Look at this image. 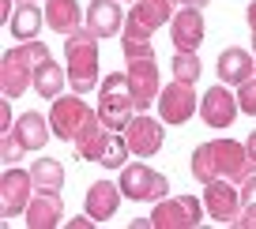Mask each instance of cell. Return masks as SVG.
<instances>
[{
    "label": "cell",
    "mask_w": 256,
    "mask_h": 229,
    "mask_svg": "<svg viewBox=\"0 0 256 229\" xmlns=\"http://www.w3.org/2000/svg\"><path fill=\"white\" fill-rule=\"evenodd\" d=\"M64 68H68V87L76 94H90L98 87V38L87 23L64 34Z\"/></svg>",
    "instance_id": "6da1fadb"
},
{
    "label": "cell",
    "mask_w": 256,
    "mask_h": 229,
    "mask_svg": "<svg viewBox=\"0 0 256 229\" xmlns=\"http://www.w3.org/2000/svg\"><path fill=\"white\" fill-rule=\"evenodd\" d=\"M98 117L113 132H124L128 120L136 117V98H132V83H128L124 71H113L98 83Z\"/></svg>",
    "instance_id": "7a4b0ae2"
},
{
    "label": "cell",
    "mask_w": 256,
    "mask_h": 229,
    "mask_svg": "<svg viewBox=\"0 0 256 229\" xmlns=\"http://www.w3.org/2000/svg\"><path fill=\"white\" fill-rule=\"evenodd\" d=\"M208 214V207L196 196H174V199H158L151 207V226L154 229H196Z\"/></svg>",
    "instance_id": "3957f363"
},
{
    "label": "cell",
    "mask_w": 256,
    "mask_h": 229,
    "mask_svg": "<svg viewBox=\"0 0 256 229\" xmlns=\"http://www.w3.org/2000/svg\"><path fill=\"white\" fill-rule=\"evenodd\" d=\"M120 192L132 203H151V199L158 203V199L170 196V181L162 173H154L151 166H144V162H128L120 169Z\"/></svg>",
    "instance_id": "277c9868"
},
{
    "label": "cell",
    "mask_w": 256,
    "mask_h": 229,
    "mask_svg": "<svg viewBox=\"0 0 256 229\" xmlns=\"http://www.w3.org/2000/svg\"><path fill=\"white\" fill-rule=\"evenodd\" d=\"M211 158H215V169L218 177H226V181L241 184L245 177H252L256 162L248 158V147H241L238 139H211Z\"/></svg>",
    "instance_id": "5b68a950"
},
{
    "label": "cell",
    "mask_w": 256,
    "mask_h": 229,
    "mask_svg": "<svg viewBox=\"0 0 256 229\" xmlns=\"http://www.w3.org/2000/svg\"><path fill=\"white\" fill-rule=\"evenodd\" d=\"M196 113H200V98H196L192 83L174 79L170 87H162V94H158V117L166 120V124H184V120H192Z\"/></svg>",
    "instance_id": "8992f818"
},
{
    "label": "cell",
    "mask_w": 256,
    "mask_h": 229,
    "mask_svg": "<svg viewBox=\"0 0 256 229\" xmlns=\"http://www.w3.org/2000/svg\"><path fill=\"white\" fill-rule=\"evenodd\" d=\"M166 120H154L151 113H136V117L128 120V128H124V139H128V147H132V154L136 158H151V154H158L162 150V143H166Z\"/></svg>",
    "instance_id": "52a82bcc"
},
{
    "label": "cell",
    "mask_w": 256,
    "mask_h": 229,
    "mask_svg": "<svg viewBox=\"0 0 256 229\" xmlns=\"http://www.w3.org/2000/svg\"><path fill=\"white\" fill-rule=\"evenodd\" d=\"M124 75H128V83H132L136 113H147V109H151V102H158V94H162L158 64H154V56H140V60H128Z\"/></svg>",
    "instance_id": "ba28073f"
},
{
    "label": "cell",
    "mask_w": 256,
    "mask_h": 229,
    "mask_svg": "<svg viewBox=\"0 0 256 229\" xmlns=\"http://www.w3.org/2000/svg\"><path fill=\"white\" fill-rule=\"evenodd\" d=\"M90 117V105L83 102V94H72V98H53L49 105V124H53V135L56 139H76V132L83 128V120Z\"/></svg>",
    "instance_id": "9c48e42d"
},
{
    "label": "cell",
    "mask_w": 256,
    "mask_h": 229,
    "mask_svg": "<svg viewBox=\"0 0 256 229\" xmlns=\"http://www.w3.org/2000/svg\"><path fill=\"white\" fill-rule=\"evenodd\" d=\"M30 188H34V177L19 166H12L0 177V211H4V218H19L26 211V203L34 199Z\"/></svg>",
    "instance_id": "30bf717a"
},
{
    "label": "cell",
    "mask_w": 256,
    "mask_h": 229,
    "mask_svg": "<svg viewBox=\"0 0 256 229\" xmlns=\"http://www.w3.org/2000/svg\"><path fill=\"white\" fill-rule=\"evenodd\" d=\"M204 207L215 222H234L241 214V188L226 177H218V181L204 184Z\"/></svg>",
    "instance_id": "8fae6325"
},
{
    "label": "cell",
    "mask_w": 256,
    "mask_h": 229,
    "mask_svg": "<svg viewBox=\"0 0 256 229\" xmlns=\"http://www.w3.org/2000/svg\"><path fill=\"white\" fill-rule=\"evenodd\" d=\"M110 135H113V128L106 124L102 117H98V109L90 113L87 120H83V128L76 132V158H83V162H102L106 158V147H110Z\"/></svg>",
    "instance_id": "7c38bea8"
},
{
    "label": "cell",
    "mask_w": 256,
    "mask_h": 229,
    "mask_svg": "<svg viewBox=\"0 0 256 229\" xmlns=\"http://www.w3.org/2000/svg\"><path fill=\"white\" fill-rule=\"evenodd\" d=\"M23 222H26V229H56L64 222V199H60V192H34V199L26 203V211H23Z\"/></svg>",
    "instance_id": "4fadbf2b"
},
{
    "label": "cell",
    "mask_w": 256,
    "mask_h": 229,
    "mask_svg": "<svg viewBox=\"0 0 256 229\" xmlns=\"http://www.w3.org/2000/svg\"><path fill=\"white\" fill-rule=\"evenodd\" d=\"M238 94H230L226 87H211L208 94L200 98V120L208 128H230L238 120Z\"/></svg>",
    "instance_id": "5bb4252c"
},
{
    "label": "cell",
    "mask_w": 256,
    "mask_h": 229,
    "mask_svg": "<svg viewBox=\"0 0 256 229\" xmlns=\"http://www.w3.org/2000/svg\"><path fill=\"white\" fill-rule=\"evenodd\" d=\"M204 11L200 8H181L174 15V23H170V41H174V49H181V53H196V49L204 45Z\"/></svg>",
    "instance_id": "9a60e30c"
},
{
    "label": "cell",
    "mask_w": 256,
    "mask_h": 229,
    "mask_svg": "<svg viewBox=\"0 0 256 229\" xmlns=\"http://www.w3.org/2000/svg\"><path fill=\"white\" fill-rule=\"evenodd\" d=\"M26 87H34V68L16 53V45L0 56V90L4 98H23Z\"/></svg>",
    "instance_id": "2e32d148"
},
{
    "label": "cell",
    "mask_w": 256,
    "mask_h": 229,
    "mask_svg": "<svg viewBox=\"0 0 256 229\" xmlns=\"http://www.w3.org/2000/svg\"><path fill=\"white\" fill-rule=\"evenodd\" d=\"M124 19L128 15L120 11V0H90L87 19H83V23H87L90 34L102 41V38H117V34L124 30Z\"/></svg>",
    "instance_id": "e0dca14e"
},
{
    "label": "cell",
    "mask_w": 256,
    "mask_h": 229,
    "mask_svg": "<svg viewBox=\"0 0 256 229\" xmlns=\"http://www.w3.org/2000/svg\"><path fill=\"white\" fill-rule=\"evenodd\" d=\"M215 71H218V79H222L226 87H241L245 79H252V75H256V56L248 53V49H241V45L222 49Z\"/></svg>",
    "instance_id": "ac0fdd59"
},
{
    "label": "cell",
    "mask_w": 256,
    "mask_h": 229,
    "mask_svg": "<svg viewBox=\"0 0 256 229\" xmlns=\"http://www.w3.org/2000/svg\"><path fill=\"white\" fill-rule=\"evenodd\" d=\"M87 11L80 8V0H46V26L53 34H72L83 26Z\"/></svg>",
    "instance_id": "d6986e66"
},
{
    "label": "cell",
    "mask_w": 256,
    "mask_h": 229,
    "mask_svg": "<svg viewBox=\"0 0 256 229\" xmlns=\"http://www.w3.org/2000/svg\"><path fill=\"white\" fill-rule=\"evenodd\" d=\"M120 184H110V181H94L87 188V214L94 222H106V218H113L117 214V207H120Z\"/></svg>",
    "instance_id": "ffe728a7"
},
{
    "label": "cell",
    "mask_w": 256,
    "mask_h": 229,
    "mask_svg": "<svg viewBox=\"0 0 256 229\" xmlns=\"http://www.w3.org/2000/svg\"><path fill=\"white\" fill-rule=\"evenodd\" d=\"M12 132L19 135V143H23L26 150H42L49 139H53V124H49V117H42V113H23V117H16V128Z\"/></svg>",
    "instance_id": "44dd1931"
},
{
    "label": "cell",
    "mask_w": 256,
    "mask_h": 229,
    "mask_svg": "<svg viewBox=\"0 0 256 229\" xmlns=\"http://www.w3.org/2000/svg\"><path fill=\"white\" fill-rule=\"evenodd\" d=\"M42 26H46V8H38L34 0L19 4V8L12 11V19H8L12 38H19V41H34L42 34Z\"/></svg>",
    "instance_id": "7402d4cb"
},
{
    "label": "cell",
    "mask_w": 256,
    "mask_h": 229,
    "mask_svg": "<svg viewBox=\"0 0 256 229\" xmlns=\"http://www.w3.org/2000/svg\"><path fill=\"white\" fill-rule=\"evenodd\" d=\"M151 34L136 15L124 19V30H120V49H124V60H140V56H154V45H151Z\"/></svg>",
    "instance_id": "603a6c76"
},
{
    "label": "cell",
    "mask_w": 256,
    "mask_h": 229,
    "mask_svg": "<svg viewBox=\"0 0 256 229\" xmlns=\"http://www.w3.org/2000/svg\"><path fill=\"white\" fill-rule=\"evenodd\" d=\"M64 83H68V68H60V64L49 56V60H42L38 68H34V90H38L42 98H60V90H64Z\"/></svg>",
    "instance_id": "cb8c5ba5"
},
{
    "label": "cell",
    "mask_w": 256,
    "mask_h": 229,
    "mask_svg": "<svg viewBox=\"0 0 256 229\" xmlns=\"http://www.w3.org/2000/svg\"><path fill=\"white\" fill-rule=\"evenodd\" d=\"M128 15H136L147 30H158V26H170L174 23V0H136V8L128 11Z\"/></svg>",
    "instance_id": "d4e9b609"
},
{
    "label": "cell",
    "mask_w": 256,
    "mask_h": 229,
    "mask_svg": "<svg viewBox=\"0 0 256 229\" xmlns=\"http://www.w3.org/2000/svg\"><path fill=\"white\" fill-rule=\"evenodd\" d=\"M30 177H34V188H42V192H60L64 188V166L56 158H34Z\"/></svg>",
    "instance_id": "484cf974"
},
{
    "label": "cell",
    "mask_w": 256,
    "mask_h": 229,
    "mask_svg": "<svg viewBox=\"0 0 256 229\" xmlns=\"http://www.w3.org/2000/svg\"><path fill=\"white\" fill-rule=\"evenodd\" d=\"M192 177H196L200 184L218 181V169H215V158H211V147H208V143H200V147L192 150Z\"/></svg>",
    "instance_id": "4316f807"
},
{
    "label": "cell",
    "mask_w": 256,
    "mask_h": 229,
    "mask_svg": "<svg viewBox=\"0 0 256 229\" xmlns=\"http://www.w3.org/2000/svg\"><path fill=\"white\" fill-rule=\"evenodd\" d=\"M174 79H181V83H196L200 79V71H204V64H200V56L196 53H181V49H174Z\"/></svg>",
    "instance_id": "83f0119b"
},
{
    "label": "cell",
    "mask_w": 256,
    "mask_h": 229,
    "mask_svg": "<svg viewBox=\"0 0 256 229\" xmlns=\"http://www.w3.org/2000/svg\"><path fill=\"white\" fill-rule=\"evenodd\" d=\"M128 154H132V147H128L124 132H113V135H110V147H106L102 166H106V169H124V166H128Z\"/></svg>",
    "instance_id": "f1b7e54d"
},
{
    "label": "cell",
    "mask_w": 256,
    "mask_h": 229,
    "mask_svg": "<svg viewBox=\"0 0 256 229\" xmlns=\"http://www.w3.org/2000/svg\"><path fill=\"white\" fill-rule=\"evenodd\" d=\"M23 154H26V147L19 143V135H16V132H0V158L8 162V166H16Z\"/></svg>",
    "instance_id": "f546056e"
},
{
    "label": "cell",
    "mask_w": 256,
    "mask_h": 229,
    "mask_svg": "<svg viewBox=\"0 0 256 229\" xmlns=\"http://www.w3.org/2000/svg\"><path fill=\"white\" fill-rule=\"evenodd\" d=\"M238 105H241V113H245V117H256V75L238 87Z\"/></svg>",
    "instance_id": "4dcf8cb0"
},
{
    "label": "cell",
    "mask_w": 256,
    "mask_h": 229,
    "mask_svg": "<svg viewBox=\"0 0 256 229\" xmlns=\"http://www.w3.org/2000/svg\"><path fill=\"white\" fill-rule=\"evenodd\" d=\"M234 226H241V229H256V203H241V214L234 218Z\"/></svg>",
    "instance_id": "1f68e13d"
},
{
    "label": "cell",
    "mask_w": 256,
    "mask_h": 229,
    "mask_svg": "<svg viewBox=\"0 0 256 229\" xmlns=\"http://www.w3.org/2000/svg\"><path fill=\"white\" fill-rule=\"evenodd\" d=\"M241 203H256V173L241 181Z\"/></svg>",
    "instance_id": "d6a6232c"
},
{
    "label": "cell",
    "mask_w": 256,
    "mask_h": 229,
    "mask_svg": "<svg viewBox=\"0 0 256 229\" xmlns=\"http://www.w3.org/2000/svg\"><path fill=\"white\" fill-rule=\"evenodd\" d=\"M245 19H248V30H252V49H256V0H252V4H248Z\"/></svg>",
    "instance_id": "836d02e7"
},
{
    "label": "cell",
    "mask_w": 256,
    "mask_h": 229,
    "mask_svg": "<svg viewBox=\"0 0 256 229\" xmlns=\"http://www.w3.org/2000/svg\"><path fill=\"white\" fill-rule=\"evenodd\" d=\"M68 226H72V229H90L94 218H90V214H83V218H68Z\"/></svg>",
    "instance_id": "e575fe53"
},
{
    "label": "cell",
    "mask_w": 256,
    "mask_h": 229,
    "mask_svg": "<svg viewBox=\"0 0 256 229\" xmlns=\"http://www.w3.org/2000/svg\"><path fill=\"white\" fill-rule=\"evenodd\" d=\"M245 147H248V158H252V162H256V128H252V132H248V139H245Z\"/></svg>",
    "instance_id": "d590c367"
},
{
    "label": "cell",
    "mask_w": 256,
    "mask_h": 229,
    "mask_svg": "<svg viewBox=\"0 0 256 229\" xmlns=\"http://www.w3.org/2000/svg\"><path fill=\"white\" fill-rule=\"evenodd\" d=\"M174 4H184V8H208L211 0H174Z\"/></svg>",
    "instance_id": "8d00e7d4"
},
{
    "label": "cell",
    "mask_w": 256,
    "mask_h": 229,
    "mask_svg": "<svg viewBox=\"0 0 256 229\" xmlns=\"http://www.w3.org/2000/svg\"><path fill=\"white\" fill-rule=\"evenodd\" d=\"M120 4H136V0H120Z\"/></svg>",
    "instance_id": "74e56055"
},
{
    "label": "cell",
    "mask_w": 256,
    "mask_h": 229,
    "mask_svg": "<svg viewBox=\"0 0 256 229\" xmlns=\"http://www.w3.org/2000/svg\"><path fill=\"white\" fill-rule=\"evenodd\" d=\"M19 4H26V0H19Z\"/></svg>",
    "instance_id": "f35d334b"
}]
</instances>
